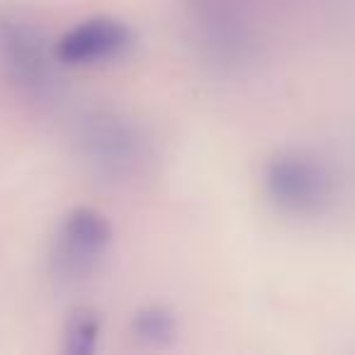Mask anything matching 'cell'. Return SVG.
Here are the masks:
<instances>
[{"instance_id":"obj_7","label":"cell","mask_w":355,"mask_h":355,"mask_svg":"<svg viewBox=\"0 0 355 355\" xmlns=\"http://www.w3.org/2000/svg\"><path fill=\"white\" fill-rule=\"evenodd\" d=\"M132 336L146 348H168L180 336V319L168 304H144L132 314Z\"/></svg>"},{"instance_id":"obj_1","label":"cell","mask_w":355,"mask_h":355,"mask_svg":"<svg viewBox=\"0 0 355 355\" xmlns=\"http://www.w3.org/2000/svg\"><path fill=\"white\" fill-rule=\"evenodd\" d=\"M76 156L98 183L124 188L151 163V139L139 119L114 107L85 110L73 124Z\"/></svg>"},{"instance_id":"obj_5","label":"cell","mask_w":355,"mask_h":355,"mask_svg":"<svg viewBox=\"0 0 355 355\" xmlns=\"http://www.w3.org/2000/svg\"><path fill=\"white\" fill-rule=\"evenodd\" d=\"M112 224L93 207H76L61 219L51 241V272L59 282H80L98 272L112 246Z\"/></svg>"},{"instance_id":"obj_6","label":"cell","mask_w":355,"mask_h":355,"mask_svg":"<svg viewBox=\"0 0 355 355\" xmlns=\"http://www.w3.org/2000/svg\"><path fill=\"white\" fill-rule=\"evenodd\" d=\"M137 44L132 25L119 17L98 15L73 25L54 44L61 66H95L127 56Z\"/></svg>"},{"instance_id":"obj_4","label":"cell","mask_w":355,"mask_h":355,"mask_svg":"<svg viewBox=\"0 0 355 355\" xmlns=\"http://www.w3.org/2000/svg\"><path fill=\"white\" fill-rule=\"evenodd\" d=\"M54 44L40 25L15 12H0V73L32 98H51L61 85Z\"/></svg>"},{"instance_id":"obj_2","label":"cell","mask_w":355,"mask_h":355,"mask_svg":"<svg viewBox=\"0 0 355 355\" xmlns=\"http://www.w3.org/2000/svg\"><path fill=\"white\" fill-rule=\"evenodd\" d=\"M261 188L277 212L309 219L334 207L338 180L324 156L304 146H285L266 158Z\"/></svg>"},{"instance_id":"obj_3","label":"cell","mask_w":355,"mask_h":355,"mask_svg":"<svg viewBox=\"0 0 355 355\" xmlns=\"http://www.w3.org/2000/svg\"><path fill=\"white\" fill-rule=\"evenodd\" d=\"M193 44L219 71H241L261 54L251 0H183Z\"/></svg>"},{"instance_id":"obj_8","label":"cell","mask_w":355,"mask_h":355,"mask_svg":"<svg viewBox=\"0 0 355 355\" xmlns=\"http://www.w3.org/2000/svg\"><path fill=\"white\" fill-rule=\"evenodd\" d=\"M103 319L90 306H78L71 311L64 326V350L71 355H90L98 350Z\"/></svg>"}]
</instances>
